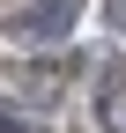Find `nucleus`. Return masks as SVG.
Wrapping results in <instances>:
<instances>
[{"mask_svg": "<svg viewBox=\"0 0 126 133\" xmlns=\"http://www.w3.org/2000/svg\"><path fill=\"white\" fill-rule=\"evenodd\" d=\"M82 8L89 0H22V8L8 15V37L15 44H59L82 30Z\"/></svg>", "mask_w": 126, "mask_h": 133, "instance_id": "obj_1", "label": "nucleus"}, {"mask_svg": "<svg viewBox=\"0 0 126 133\" xmlns=\"http://www.w3.org/2000/svg\"><path fill=\"white\" fill-rule=\"evenodd\" d=\"M97 126L104 133H126V66H111V74L97 81Z\"/></svg>", "mask_w": 126, "mask_h": 133, "instance_id": "obj_2", "label": "nucleus"}, {"mask_svg": "<svg viewBox=\"0 0 126 133\" xmlns=\"http://www.w3.org/2000/svg\"><path fill=\"white\" fill-rule=\"evenodd\" d=\"M0 133H45V118H37L30 104H15L8 89H0Z\"/></svg>", "mask_w": 126, "mask_h": 133, "instance_id": "obj_3", "label": "nucleus"}, {"mask_svg": "<svg viewBox=\"0 0 126 133\" xmlns=\"http://www.w3.org/2000/svg\"><path fill=\"white\" fill-rule=\"evenodd\" d=\"M104 22H111L119 37H126V0H104Z\"/></svg>", "mask_w": 126, "mask_h": 133, "instance_id": "obj_4", "label": "nucleus"}]
</instances>
